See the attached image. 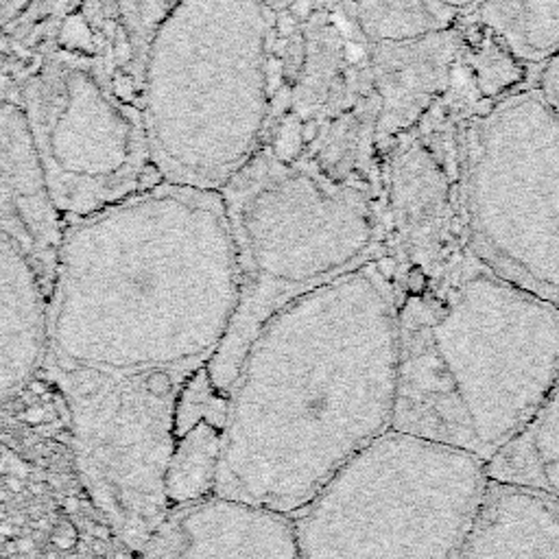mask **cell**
<instances>
[{
	"instance_id": "cell-1",
	"label": "cell",
	"mask_w": 559,
	"mask_h": 559,
	"mask_svg": "<svg viewBox=\"0 0 559 559\" xmlns=\"http://www.w3.org/2000/svg\"><path fill=\"white\" fill-rule=\"evenodd\" d=\"M398 306L381 258L265 324L230 392L215 496L293 515L392 431Z\"/></svg>"
},
{
	"instance_id": "cell-2",
	"label": "cell",
	"mask_w": 559,
	"mask_h": 559,
	"mask_svg": "<svg viewBox=\"0 0 559 559\" xmlns=\"http://www.w3.org/2000/svg\"><path fill=\"white\" fill-rule=\"evenodd\" d=\"M241 302L219 191L155 182L64 225L48 286V365L145 372L208 365Z\"/></svg>"
},
{
	"instance_id": "cell-3",
	"label": "cell",
	"mask_w": 559,
	"mask_h": 559,
	"mask_svg": "<svg viewBox=\"0 0 559 559\" xmlns=\"http://www.w3.org/2000/svg\"><path fill=\"white\" fill-rule=\"evenodd\" d=\"M392 431L487 464L559 374V311L468 252L426 289L398 291Z\"/></svg>"
},
{
	"instance_id": "cell-4",
	"label": "cell",
	"mask_w": 559,
	"mask_h": 559,
	"mask_svg": "<svg viewBox=\"0 0 559 559\" xmlns=\"http://www.w3.org/2000/svg\"><path fill=\"white\" fill-rule=\"evenodd\" d=\"M278 14L260 0H179L143 59L151 162L168 184L221 191L265 146Z\"/></svg>"
},
{
	"instance_id": "cell-5",
	"label": "cell",
	"mask_w": 559,
	"mask_h": 559,
	"mask_svg": "<svg viewBox=\"0 0 559 559\" xmlns=\"http://www.w3.org/2000/svg\"><path fill=\"white\" fill-rule=\"evenodd\" d=\"M48 5L40 51L15 101L66 225L154 186L149 177L157 173L145 132L143 81L118 0Z\"/></svg>"
},
{
	"instance_id": "cell-6",
	"label": "cell",
	"mask_w": 559,
	"mask_h": 559,
	"mask_svg": "<svg viewBox=\"0 0 559 559\" xmlns=\"http://www.w3.org/2000/svg\"><path fill=\"white\" fill-rule=\"evenodd\" d=\"M241 267V302L208 376L230 395L249 345L286 304L384 258L374 186L341 182L263 146L221 188Z\"/></svg>"
},
{
	"instance_id": "cell-7",
	"label": "cell",
	"mask_w": 559,
	"mask_h": 559,
	"mask_svg": "<svg viewBox=\"0 0 559 559\" xmlns=\"http://www.w3.org/2000/svg\"><path fill=\"white\" fill-rule=\"evenodd\" d=\"M485 464L389 431L293 514L300 559H459Z\"/></svg>"
},
{
	"instance_id": "cell-8",
	"label": "cell",
	"mask_w": 559,
	"mask_h": 559,
	"mask_svg": "<svg viewBox=\"0 0 559 559\" xmlns=\"http://www.w3.org/2000/svg\"><path fill=\"white\" fill-rule=\"evenodd\" d=\"M468 252L559 311V114L535 85L464 135Z\"/></svg>"
},
{
	"instance_id": "cell-9",
	"label": "cell",
	"mask_w": 559,
	"mask_h": 559,
	"mask_svg": "<svg viewBox=\"0 0 559 559\" xmlns=\"http://www.w3.org/2000/svg\"><path fill=\"white\" fill-rule=\"evenodd\" d=\"M53 374L85 492L121 542L145 551L171 514L166 474L177 442L175 409L193 372L53 367Z\"/></svg>"
},
{
	"instance_id": "cell-10",
	"label": "cell",
	"mask_w": 559,
	"mask_h": 559,
	"mask_svg": "<svg viewBox=\"0 0 559 559\" xmlns=\"http://www.w3.org/2000/svg\"><path fill=\"white\" fill-rule=\"evenodd\" d=\"M485 110L450 85L414 132L378 160L376 197L384 263L398 291L426 289L468 254L464 213V135Z\"/></svg>"
},
{
	"instance_id": "cell-11",
	"label": "cell",
	"mask_w": 559,
	"mask_h": 559,
	"mask_svg": "<svg viewBox=\"0 0 559 559\" xmlns=\"http://www.w3.org/2000/svg\"><path fill=\"white\" fill-rule=\"evenodd\" d=\"M143 553L146 559H300L293 515L224 496L171 509Z\"/></svg>"
},
{
	"instance_id": "cell-12",
	"label": "cell",
	"mask_w": 559,
	"mask_h": 559,
	"mask_svg": "<svg viewBox=\"0 0 559 559\" xmlns=\"http://www.w3.org/2000/svg\"><path fill=\"white\" fill-rule=\"evenodd\" d=\"M464 25L415 40L367 42V64L378 96V160L395 140L414 132L450 90Z\"/></svg>"
},
{
	"instance_id": "cell-13",
	"label": "cell",
	"mask_w": 559,
	"mask_h": 559,
	"mask_svg": "<svg viewBox=\"0 0 559 559\" xmlns=\"http://www.w3.org/2000/svg\"><path fill=\"white\" fill-rule=\"evenodd\" d=\"M0 230L26 249L51 286L64 221L48 193L26 114L15 99H0Z\"/></svg>"
},
{
	"instance_id": "cell-14",
	"label": "cell",
	"mask_w": 559,
	"mask_h": 559,
	"mask_svg": "<svg viewBox=\"0 0 559 559\" xmlns=\"http://www.w3.org/2000/svg\"><path fill=\"white\" fill-rule=\"evenodd\" d=\"M48 361V284L35 260L0 230V404Z\"/></svg>"
},
{
	"instance_id": "cell-15",
	"label": "cell",
	"mask_w": 559,
	"mask_h": 559,
	"mask_svg": "<svg viewBox=\"0 0 559 559\" xmlns=\"http://www.w3.org/2000/svg\"><path fill=\"white\" fill-rule=\"evenodd\" d=\"M459 559H559V498L490 481Z\"/></svg>"
},
{
	"instance_id": "cell-16",
	"label": "cell",
	"mask_w": 559,
	"mask_h": 559,
	"mask_svg": "<svg viewBox=\"0 0 559 559\" xmlns=\"http://www.w3.org/2000/svg\"><path fill=\"white\" fill-rule=\"evenodd\" d=\"M485 474L492 483L559 498V374L529 424L487 461Z\"/></svg>"
},
{
	"instance_id": "cell-17",
	"label": "cell",
	"mask_w": 559,
	"mask_h": 559,
	"mask_svg": "<svg viewBox=\"0 0 559 559\" xmlns=\"http://www.w3.org/2000/svg\"><path fill=\"white\" fill-rule=\"evenodd\" d=\"M483 0H344V12L369 45L415 40L464 25Z\"/></svg>"
},
{
	"instance_id": "cell-18",
	"label": "cell",
	"mask_w": 559,
	"mask_h": 559,
	"mask_svg": "<svg viewBox=\"0 0 559 559\" xmlns=\"http://www.w3.org/2000/svg\"><path fill=\"white\" fill-rule=\"evenodd\" d=\"M472 20L503 40L531 70L559 53V0H483Z\"/></svg>"
},
{
	"instance_id": "cell-19",
	"label": "cell",
	"mask_w": 559,
	"mask_h": 559,
	"mask_svg": "<svg viewBox=\"0 0 559 559\" xmlns=\"http://www.w3.org/2000/svg\"><path fill=\"white\" fill-rule=\"evenodd\" d=\"M224 428L202 422L177 437L166 474L171 509L202 503L215 496L219 483Z\"/></svg>"
},
{
	"instance_id": "cell-20",
	"label": "cell",
	"mask_w": 559,
	"mask_h": 559,
	"mask_svg": "<svg viewBox=\"0 0 559 559\" xmlns=\"http://www.w3.org/2000/svg\"><path fill=\"white\" fill-rule=\"evenodd\" d=\"M227 411H230V395L221 394L208 376V369L199 367L184 383L177 398L175 431L177 437L188 433L202 422L225 428Z\"/></svg>"
},
{
	"instance_id": "cell-21",
	"label": "cell",
	"mask_w": 559,
	"mask_h": 559,
	"mask_svg": "<svg viewBox=\"0 0 559 559\" xmlns=\"http://www.w3.org/2000/svg\"><path fill=\"white\" fill-rule=\"evenodd\" d=\"M179 0H118L121 14L127 25L129 40H132L135 64H138L140 77H143V59L146 51V42L154 34L155 25L171 12Z\"/></svg>"
},
{
	"instance_id": "cell-22",
	"label": "cell",
	"mask_w": 559,
	"mask_h": 559,
	"mask_svg": "<svg viewBox=\"0 0 559 559\" xmlns=\"http://www.w3.org/2000/svg\"><path fill=\"white\" fill-rule=\"evenodd\" d=\"M534 85L544 95V99L551 103V107L559 114V53L551 57L544 66L535 70Z\"/></svg>"
},
{
	"instance_id": "cell-23",
	"label": "cell",
	"mask_w": 559,
	"mask_h": 559,
	"mask_svg": "<svg viewBox=\"0 0 559 559\" xmlns=\"http://www.w3.org/2000/svg\"><path fill=\"white\" fill-rule=\"evenodd\" d=\"M40 0H0V26H7L15 20L25 18L29 9H34Z\"/></svg>"
},
{
	"instance_id": "cell-24",
	"label": "cell",
	"mask_w": 559,
	"mask_h": 559,
	"mask_svg": "<svg viewBox=\"0 0 559 559\" xmlns=\"http://www.w3.org/2000/svg\"><path fill=\"white\" fill-rule=\"evenodd\" d=\"M260 3H263L265 7H269L274 14L280 15V14L289 12V9L295 7V5L300 3V0H260Z\"/></svg>"
}]
</instances>
